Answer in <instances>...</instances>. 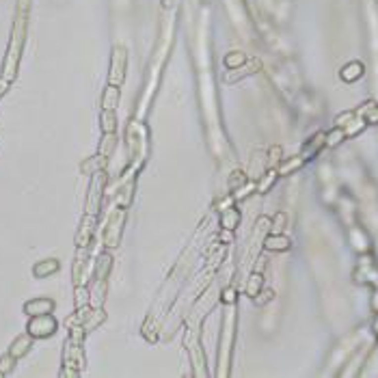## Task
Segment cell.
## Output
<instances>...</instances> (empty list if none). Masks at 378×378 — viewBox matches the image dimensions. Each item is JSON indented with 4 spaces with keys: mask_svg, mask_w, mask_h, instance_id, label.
I'll list each match as a JSON object with an SVG mask.
<instances>
[{
    "mask_svg": "<svg viewBox=\"0 0 378 378\" xmlns=\"http://www.w3.org/2000/svg\"><path fill=\"white\" fill-rule=\"evenodd\" d=\"M352 240H354V246H357L359 251H368V238H365V234H361L359 229H352Z\"/></svg>",
    "mask_w": 378,
    "mask_h": 378,
    "instance_id": "cell-19",
    "label": "cell"
},
{
    "mask_svg": "<svg viewBox=\"0 0 378 378\" xmlns=\"http://www.w3.org/2000/svg\"><path fill=\"white\" fill-rule=\"evenodd\" d=\"M246 175L242 173V171H234L232 173V177H229V188H232V190H238V188H242L246 184Z\"/></svg>",
    "mask_w": 378,
    "mask_h": 378,
    "instance_id": "cell-18",
    "label": "cell"
},
{
    "mask_svg": "<svg viewBox=\"0 0 378 378\" xmlns=\"http://www.w3.org/2000/svg\"><path fill=\"white\" fill-rule=\"evenodd\" d=\"M273 296H275V292H273V290H266V292L259 290V294H257V296H253V300H255L257 305H264V303H268V300L273 298Z\"/></svg>",
    "mask_w": 378,
    "mask_h": 378,
    "instance_id": "cell-22",
    "label": "cell"
},
{
    "mask_svg": "<svg viewBox=\"0 0 378 378\" xmlns=\"http://www.w3.org/2000/svg\"><path fill=\"white\" fill-rule=\"evenodd\" d=\"M290 238L287 236H283V234H270L268 238L264 240V246H266V251H275V253H281V251H287L290 249Z\"/></svg>",
    "mask_w": 378,
    "mask_h": 378,
    "instance_id": "cell-3",
    "label": "cell"
},
{
    "mask_svg": "<svg viewBox=\"0 0 378 378\" xmlns=\"http://www.w3.org/2000/svg\"><path fill=\"white\" fill-rule=\"evenodd\" d=\"M58 268V264L54 262V259H50L48 264H39L37 268H35V275L41 277V275H50V273H54V270Z\"/></svg>",
    "mask_w": 378,
    "mask_h": 378,
    "instance_id": "cell-20",
    "label": "cell"
},
{
    "mask_svg": "<svg viewBox=\"0 0 378 378\" xmlns=\"http://www.w3.org/2000/svg\"><path fill=\"white\" fill-rule=\"evenodd\" d=\"M95 175L97 177L91 184V194H89V203H87L89 212H95V208L99 205V197H102V188H104V173H95Z\"/></svg>",
    "mask_w": 378,
    "mask_h": 378,
    "instance_id": "cell-4",
    "label": "cell"
},
{
    "mask_svg": "<svg viewBox=\"0 0 378 378\" xmlns=\"http://www.w3.org/2000/svg\"><path fill=\"white\" fill-rule=\"evenodd\" d=\"M374 333H378V316L374 318Z\"/></svg>",
    "mask_w": 378,
    "mask_h": 378,
    "instance_id": "cell-27",
    "label": "cell"
},
{
    "mask_svg": "<svg viewBox=\"0 0 378 378\" xmlns=\"http://www.w3.org/2000/svg\"><path fill=\"white\" fill-rule=\"evenodd\" d=\"M126 61H128L126 48H121V46L113 48V58H110V74H108V85H115V87H121V85H123V80H126Z\"/></svg>",
    "mask_w": 378,
    "mask_h": 378,
    "instance_id": "cell-1",
    "label": "cell"
},
{
    "mask_svg": "<svg viewBox=\"0 0 378 378\" xmlns=\"http://www.w3.org/2000/svg\"><path fill=\"white\" fill-rule=\"evenodd\" d=\"M117 102H119V87L115 85H108V89H106L104 97H102V106L106 110H115Z\"/></svg>",
    "mask_w": 378,
    "mask_h": 378,
    "instance_id": "cell-9",
    "label": "cell"
},
{
    "mask_svg": "<svg viewBox=\"0 0 378 378\" xmlns=\"http://www.w3.org/2000/svg\"><path fill=\"white\" fill-rule=\"evenodd\" d=\"M283 223H285V214H283V212H279V214L275 216V223H273V234H281Z\"/></svg>",
    "mask_w": 378,
    "mask_h": 378,
    "instance_id": "cell-23",
    "label": "cell"
},
{
    "mask_svg": "<svg viewBox=\"0 0 378 378\" xmlns=\"http://www.w3.org/2000/svg\"><path fill=\"white\" fill-rule=\"evenodd\" d=\"M244 63H246V54H242V52H229V54L225 56V65H227L229 69L242 67Z\"/></svg>",
    "mask_w": 378,
    "mask_h": 378,
    "instance_id": "cell-17",
    "label": "cell"
},
{
    "mask_svg": "<svg viewBox=\"0 0 378 378\" xmlns=\"http://www.w3.org/2000/svg\"><path fill=\"white\" fill-rule=\"evenodd\" d=\"M26 346H31V339H28V337H20V339H17L15 346H13V348H15V350H13L15 357H20V354L26 350Z\"/></svg>",
    "mask_w": 378,
    "mask_h": 378,
    "instance_id": "cell-21",
    "label": "cell"
},
{
    "mask_svg": "<svg viewBox=\"0 0 378 378\" xmlns=\"http://www.w3.org/2000/svg\"><path fill=\"white\" fill-rule=\"evenodd\" d=\"M365 119H368V123H378V104L374 106V110H372V113L365 117Z\"/></svg>",
    "mask_w": 378,
    "mask_h": 378,
    "instance_id": "cell-26",
    "label": "cell"
},
{
    "mask_svg": "<svg viewBox=\"0 0 378 378\" xmlns=\"http://www.w3.org/2000/svg\"><path fill=\"white\" fill-rule=\"evenodd\" d=\"M354 117V110H348V113H341V115H337V119H335V126H341L344 128L348 121H350Z\"/></svg>",
    "mask_w": 378,
    "mask_h": 378,
    "instance_id": "cell-24",
    "label": "cell"
},
{
    "mask_svg": "<svg viewBox=\"0 0 378 378\" xmlns=\"http://www.w3.org/2000/svg\"><path fill=\"white\" fill-rule=\"evenodd\" d=\"M52 309V300H46V298H39V300H33V303L26 305V311L31 316H39V314H50Z\"/></svg>",
    "mask_w": 378,
    "mask_h": 378,
    "instance_id": "cell-10",
    "label": "cell"
},
{
    "mask_svg": "<svg viewBox=\"0 0 378 378\" xmlns=\"http://www.w3.org/2000/svg\"><path fill=\"white\" fill-rule=\"evenodd\" d=\"M162 2H164V4H169V2H171V0H162Z\"/></svg>",
    "mask_w": 378,
    "mask_h": 378,
    "instance_id": "cell-28",
    "label": "cell"
},
{
    "mask_svg": "<svg viewBox=\"0 0 378 378\" xmlns=\"http://www.w3.org/2000/svg\"><path fill=\"white\" fill-rule=\"evenodd\" d=\"M56 331V322L50 314H39L35 320L28 324V333L37 335V337H46V335H52Z\"/></svg>",
    "mask_w": 378,
    "mask_h": 378,
    "instance_id": "cell-2",
    "label": "cell"
},
{
    "mask_svg": "<svg viewBox=\"0 0 378 378\" xmlns=\"http://www.w3.org/2000/svg\"><path fill=\"white\" fill-rule=\"evenodd\" d=\"M324 139H327V132H318L314 139L309 141V143H307L305 147H303V151H300V156H303V160L307 162L309 160V158H314L318 151L322 149L324 147Z\"/></svg>",
    "mask_w": 378,
    "mask_h": 378,
    "instance_id": "cell-5",
    "label": "cell"
},
{
    "mask_svg": "<svg viewBox=\"0 0 378 378\" xmlns=\"http://www.w3.org/2000/svg\"><path fill=\"white\" fill-rule=\"evenodd\" d=\"M238 221H240L238 210L229 208V210H225V214H223V218H221V225L225 227V229H234L236 225H238Z\"/></svg>",
    "mask_w": 378,
    "mask_h": 378,
    "instance_id": "cell-15",
    "label": "cell"
},
{
    "mask_svg": "<svg viewBox=\"0 0 378 378\" xmlns=\"http://www.w3.org/2000/svg\"><path fill=\"white\" fill-rule=\"evenodd\" d=\"M346 139V132H344V128L341 126H335L331 132H327V139H324V145L327 147H337L341 141Z\"/></svg>",
    "mask_w": 378,
    "mask_h": 378,
    "instance_id": "cell-12",
    "label": "cell"
},
{
    "mask_svg": "<svg viewBox=\"0 0 378 378\" xmlns=\"http://www.w3.org/2000/svg\"><path fill=\"white\" fill-rule=\"evenodd\" d=\"M303 164H305L303 156H294V158H290V160L281 162L279 167H277V173L279 175H290V173H294V171H298Z\"/></svg>",
    "mask_w": 378,
    "mask_h": 378,
    "instance_id": "cell-8",
    "label": "cell"
},
{
    "mask_svg": "<svg viewBox=\"0 0 378 378\" xmlns=\"http://www.w3.org/2000/svg\"><path fill=\"white\" fill-rule=\"evenodd\" d=\"M363 72H365L363 63H359V61H350L348 65H344V67H341L339 76H341V80H344V82H354V80H359V78H361Z\"/></svg>",
    "mask_w": 378,
    "mask_h": 378,
    "instance_id": "cell-6",
    "label": "cell"
},
{
    "mask_svg": "<svg viewBox=\"0 0 378 378\" xmlns=\"http://www.w3.org/2000/svg\"><path fill=\"white\" fill-rule=\"evenodd\" d=\"M223 300H225V303H234V300H236V292H234V287H227L225 294H223Z\"/></svg>",
    "mask_w": 378,
    "mask_h": 378,
    "instance_id": "cell-25",
    "label": "cell"
},
{
    "mask_svg": "<svg viewBox=\"0 0 378 378\" xmlns=\"http://www.w3.org/2000/svg\"><path fill=\"white\" fill-rule=\"evenodd\" d=\"M123 216H126V212H121V214H119V221H117V232H121ZM117 240H119V236L115 234V223H110L108 234H106V244H108V246H115V244H117Z\"/></svg>",
    "mask_w": 378,
    "mask_h": 378,
    "instance_id": "cell-16",
    "label": "cell"
},
{
    "mask_svg": "<svg viewBox=\"0 0 378 378\" xmlns=\"http://www.w3.org/2000/svg\"><path fill=\"white\" fill-rule=\"evenodd\" d=\"M277 177H279V173H277V169L266 171V173L262 175V180H259V184L255 186V188H257V192H268L270 188H273V184L277 182Z\"/></svg>",
    "mask_w": 378,
    "mask_h": 378,
    "instance_id": "cell-11",
    "label": "cell"
},
{
    "mask_svg": "<svg viewBox=\"0 0 378 378\" xmlns=\"http://www.w3.org/2000/svg\"><path fill=\"white\" fill-rule=\"evenodd\" d=\"M365 126H368V119L365 117H357L354 115L350 121L344 126V132H346V137H357L359 132H363Z\"/></svg>",
    "mask_w": 378,
    "mask_h": 378,
    "instance_id": "cell-7",
    "label": "cell"
},
{
    "mask_svg": "<svg viewBox=\"0 0 378 378\" xmlns=\"http://www.w3.org/2000/svg\"><path fill=\"white\" fill-rule=\"evenodd\" d=\"M115 128H117V117H115V110H106L102 113V130L104 134H115Z\"/></svg>",
    "mask_w": 378,
    "mask_h": 378,
    "instance_id": "cell-14",
    "label": "cell"
},
{
    "mask_svg": "<svg viewBox=\"0 0 378 378\" xmlns=\"http://www.w3.org/2000/svg\"><path fill=\"white\" fill-rule=\"evenodd\" d=\"M262 283H264L262 273H253L251 279H249V283H246V296H251V298L257 296L259 290H262Z\"/></svg>",
    "mask_w": 378,
    "mask_h": 378,
    "instance_id": "cell-13",
    "label": "cell"
}]
</instances>
